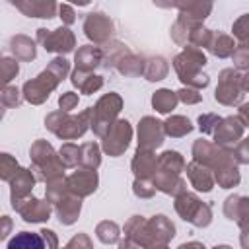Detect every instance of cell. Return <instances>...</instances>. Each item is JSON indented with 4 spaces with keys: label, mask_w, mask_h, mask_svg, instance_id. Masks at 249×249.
I'll return each instance as SVG.
<instances>
[{
    "label": "cell",
    "mask_w": 249,
    "mask_h": 249,
    "mask_svg": "<svg viewBox=\"0 0 249 249\" xmlns=\"http://www.w3.org/2000/svg\"><path fill=\"white\" fill-rule=\"evenodd\" d=\"M68 72V62L64 58H54L49 68L45 72H41L35 80L27 82L23 86V93H25V99L31 101V103H41L49 97V91L54 89V86L66 76Z\"/></svg>",
    "instance_id": "cell-1"
},
{
    "label": "cell",
    "mask_w": 249,
    "mask_h": 249,
    "mask_svg": "<svg viewBox=\"0 0 249 249\" xmlns=\"http://www.w3.org/2000/svg\"><path fill=\"white\" fill-rule=\"evenodd\" d=\"M206 62V58H204V54L200 53V51H196V49H187L183 54H179L177 58H175V62H173V66H175V70H177V74L181 76V82H185V84H191V86H206L208 84V78L202 74H198V66H202Z\"/></svg>",
    "instance_id": "cell-2"
},
{
    "label": "cell",
    "mask_w": 249,
    "mask_h": 249,
    "mask_svg": "<svg viewBox=\"0 0 249 249\" xmlns=\"http://www.w3.org/2000/svg\"><path fill=\"white\" fill-rule=\"evenodd\" d=\"M31 156H33V161H35V171H39L37 179H43V181H51V179H56L60 177V165L56 161V156L53 152V148L47 144V142H37L33 148H31Z\"/></svg>",
    "instance_id": "cell-3"
},
{
    "label": "cell",
    "mask_w": 249,
    "mask_h": 249,
    "mask_svg": "<svg viewBox=\"0 0 249 249\" xmlns=\"http://www.w3.org/2000/svg\"><path fill=\"white\" fill-rule=\"evenodd\" d=\"M119 109H121V97L119 95H115V93H109V95H105V97H101L99 99V103L95 105V109L91 107V115H93V130L99 134V136H103L105 134V130H109L111 128V121H113V117L119 113Z\"/></svg>",
    "instance_id": "cell-4"
},
{
    "label": "cell",
    "mask_w": 249,
    "mask_h": 249,
    "mask_svg": "<svg viewBox=\"0 0 249 249\" xmlns=\"http://www.w3.org/2000/svg\"><path fill=\"white\" fill-rule=\"evenodd\" d=\"M175 208L177 212L185 218V220H191L195 226H206L210 222V208L204 206L196 196L193 195H187L183 193L177 202H175Z\"/></svg>",
    "instance_id": "cell-5"
},
{
    "label": "cell",
    "mask_w": 249,
    "mask_h": 249,
    "mask_svg": "<svg viewBox=\"0 0 249 249\" xmlns=\"http://www.w3.org/2000/svg\"><path fill=\"white\" fill-rule=\"evenodd\" d=\"M39 43L47 49V51H54V53H68L74 47V35L70 33V29L66 27H58L54 31H47V29H39Z\"/></svg>",
    "instance_id": "cell-6"
},
{
    "label": "cell",
    "mask_w": 249,
    "mask_h": 249,
    "mask_svg": "<svg viewBox=\"0 0 249 249\" xmlns=\"http://www.w3.org/2000/svg\"><path fill=\"white\" fill-rule=\"evenodd\" d=\"M128 140H130V126H128V123L126 121H117L107 130L105 140H103V148H105L107 154L119 156L121 152L126 150Z\"/></svg>",
    "instance_id": "cell-7"
},
{
    "label": "cell",
    "mask_w": 249,
    "mask_h": 249,
    "mask_svg": "<svg viewBox=\"0 0 249 249\" xmlns=\"http://www.w3.org/2000/svg\"><path fill=\"white\" fill-rule=\"evenodd\" d=\"M84 31L89 39H93L95 43H101V41H107L111 37L113 23L105 14L93 12V14H88V18L84 21Z\"/></svg>",
    "instance_id": "cell-8"
},
{
    "label": "cell",
    "mask_w": 249,
    "mask_h": 249,
    "mask_svg": "<svg viewBox=\"0 0 249 249\" xmlns=\"http://www.w3.org/2000/svg\"><path fill=\"white\" fill-rule=\"evenodd\" d=\"M140 136V150H152L163 142V128L161 123H158L152 117H144L138 128Z\"/></svg>",
    "instance_id": "cell-9"
},
{
    "label": "cell",
    "mask_w": 249,
    "mask_h": 249,
    "mask_svg": "<svg viewBox=\"0 0 249 249\" xmlns=\"http://www.w3.org/2000/svg\"><path fill=\"white\" fill-rule=\"evenodd\" d=\"M25 222H41V220H47L49 214H51V206H49V200H37V198H27L25 202H18L14 206Z\"/></svg>",
    "instance_id": "cell-10"
},
{
    "label": "cell",
    "mask_w": 249,
    "mask_h": 249,
    "mask_svg": "<svg viewBox=\"0 0 249 249\" xmlns=\"http://www.w3.org/2000/svg\"><path fill=\"white\" fill-rule=\"evenodd\" d=\"M95 185H97V175L95 171H76L70 179H68V189L80 196H86L89 195L91 191H95Z\"/></svg>",
    "instance_id": "cell-11"
},
{
    "label": "cell",
    "mask_w": 249,
    "mask_h": 249,
    "mask_svg": "<svg viewBox=\"0 0 249 249\" xmlns=\"http://www.w3.org/2000/svg\"><path fill=\"white\" fill-rule=\"evenodd\" d=\"M35 179L31 175V171L27 169H18L16 175L12 177V204L19 202L23 196H27V193L31 191Z\"/></svg>",
    "instance_id": "cell-12"
},
{
    "label": "cell",
    "mask_w": 249,
    "mask_h": 249,
    "mask_svg": "<svg viewBox=\"0 0 249 249\" xmlns=\"http://www.w3.org/2000/svg\"><path fill=\"white\" fill-rule=\"evenodd\" d=\"M132 169L140 179L148 177L150 173L156 171V156L150 150H140L138 148V152H136V156L132 160Z\"/></svg>",
    "instance_id": "cell-13"
},
{
    "label": "cell",
    "mask_w": 249,
    "mask_h": 249,
    "mask_svg": "<svg viewBox=\"0 0 249 249\" xmlns=\"http://www.w3.org/2000/svg\"><path fill=\"white\" fill-rule=\"evenodd\" d=\"M101 56H103L101 49L91 47V45L82 47V49L76 53V64H78V68H76V70L86 72V70H89V68L97 66V64L101 62Z\"/></svg>",
    "instance_id": "cell-14"
},
{
    "label": "cell",
    "mask_w": 249,
    "mask_h": 249,
    "mask_svg": "<svg viewBox=\"0 0 249 249\" xmlns=\"http://www.w3.org/2000/svg\"><path fill=\"white\" fill-rule=\"evenodd\" d=\"M8 249H45V241L39 233L19 231L10 239Z\"/></svg>",
    "instance_id": "cell-15"
},
{
    "label": "cell",
    "mask_w": 249,
    "mask_h": 249,
    "mask_svg": "<svg viewBox=\"0 0 249 249\" xmlns=\"http://www.w3.org/2000/svg\"><path fill=\"white\" fill-rule=\"evenodd\" d=\"M23 14L33 18H54V2H14Z\"/></svg>",
    "instance_id": "cell-16"
},
{
    "label": "cell",
    "mask_w": 249,
    "mask_h": 249,
    "mask_svg": "<svg viewBox=\"0 0 249 249\" xmlns=\"http://www.w3.org/2000/svg\"><path fill=\"white\" fill-rule=\"evenodd\" d=\"M56 214L62 224H72L76 220V216L80 214V198L64 196L60 202H56Z\"/></svg>",
    "instance_id": "cell-17"
},
{
    "label": "cell",
    "mask_w": 249,
    "mask_h": 249,
    "mask_svg": "<svg viewBox=\"0 0 249 249\" xmlns=\"http://www.w3.org/2000/svg\"><path fill=\"white\" fill-rule=\"evenodd\" d=\"M72 82H74L84 93H93V91L99 89L101 84H103L99 76H93V74H86V76H84L82 70H76V72L72 74Z\"/></svg>",
    "instance_id": "cell-18"
},
{
    "label": "cell",
    "mask_w": 249,
    "mask_h": 249,
    "mask_svg": "<svg viewBox=\"0 0 249 249\" xmlns=\"http://www.w3.org/2000/svg\"><path fill=\"white\" fill-rule=\"evenodd\" d=\"M187 169H189L187 173H189V177H191V183H193L198 191H210V189H212V179H210V175L206 173L204 167H200V165H196V163H191Z\"/></svg>",
    "instance_id": "cell-19"
},
{
    "label": "cell",
    "mask_w": 249,
    "mask_h": 249,
    "mask_svg": "<svg viewBox=\"0 0 249 249\" xmlns=\"http://www.w3.org/2000/svg\"><path fill=\"white\" fill-rule=\"evenodd\" d=\"M152 103L160 113H169L177 103V95L173 91H169V89H160V91L154 93Z\"/></svg>",
    "instance_id": "cell-20"
},
{
    "label": "cell",
    "mask_w": 249,
    "mask_h": 249,
    "mask_svg": "<svg viewBox=\"0 0 249 249\" xmlns=\"http://www.w3.org/2000/svg\"><path fill=\"white\" fill-rule=\"evenodd\" d=\"M191 128H193L191 123H189V119H185V117H171V119H167V121L163 123V130H165L167 134H171V136H183V134H187Z\"/></svg>",
    "instance_id": "cell-21"
},
{
    "label": "cell",
    "mask_w": 249,
    "mask_h": 249,
    "mask_svg": "<svg viewBox=\"0 0 249 249\" xmlns=\"http://www.w3.org/2000/svg\"><path fill=\"white\" fill-rule=\"evenodd\" d=\"M12 51L19 56V58H33L35 56V47L31 43V39L23 37V35H18L16 39H12Z\"/></svg>",
    "instance_id": "cell-22"
},
{
    "label": "cell",
    "mask_w": 249,
    "mask_h": 249,
    "mask_svg": "<svg viewBox=\"0 0 249 249\" xmlns=\"http://www.w3.org/2000/svg\"><path fill=\"white\" fill-rule=\"evenodd\" d=\"M80 161L88 167H97L99 165V150L95 144L88 142L80 148Z\"/></svg>",
    "instance_id": "cell-23"
},
{
    "label": "cell",
    "mask_w": 249,
    "mask_h": 249,
    "mask_svg": "<svg viewBox=\"0 0 249 249\" xmlns=\"http://www.w3.org/2000/svg\"><path fill=\"white\" fill-rule=\"evenodd\" d=\"M18 74V62L12 58H0V88H4Z\"/></svg>",
    "instance_id": "cell-24"
},
{
    "label": "cell",
    "mask_w": 249,
    "mask_h": 249,
    "mask_svg": "<svg viewBox=\"0 0 249 249\" xmlns=\"http://www.w3.org/2000/svg\"><path fill=\"white\" fill-rule=\"evenodd\" d=\"M165 72H167V66H165V62L161 58H152L146 64V70H144L148 80H161L165 76Z\"/></svg>",
    "instance_id": "cell-25"
},
{
    "label": "cell",
    "mask_w": 249,
    "mask_h": 249,
    "mask_svg": "<svg viewBox=\"0 0 249 249\" xmlns=\"http://www.w3.org/2000/svg\"><path fill=\"white\" fill-rule=\"evenodd\" d=\"M97 237L103 243H113L119 237V228L113 222H103V224L97 226Z\"/></svg>",
    "instance_id": "cell-26"
},
{
    "label": "cell",
    "mask_w": 249,
    "mask_h": 249,
    "mask_svg": "<svg viewBox=\"0 0 249 249\" xmlns=\"http://www.w3.org/2000/svg\"><path fill=\"white\" fill-rule=\"evenodd\" d=\"M60 161L62 165H76L80 161V148L74 144H64L60 148Z\"/></svg>",
    "instance_id": "cell-27"
},
{
    "label": "cell",
    "mask_w": 249,
    "mask_h": 249,
    "mask_svg": "<svg viewBox=\"0 0 249 249\" xmlns=\"http://www.w3.org/2000/svg\"><path fill=\"white\" fill-rule=\"evenodd\" d=\"M18 171V163L10 154H0V179H12Z\"/></svg>",
    "instance_id": "cell-28"
},
{
    "label": "cell",
    "mask_w": 249,
    "mask_h": 249,
    "mask_svg": "<svg viewBox=\"0 0 249 249\" xmlns=\"http://www.w3.org/2000/svg\"><path fill=\"white\" fill-rule=\"evenodd\" d=\"M19 101H21L19 91L16 88H6V91L2 93V103L8 107H16V105H19Z\"/></svg>",
    "instance_id": "cell-29"
},
{
    "label": "cell",
    "mask_w": 249,
    "mask_h": 249,
    "mask_svg": "<svg viewBox=\"0 0 249 249\" xmlns=\"http://www.w3.org/2000/svg\"><path fill=\"white\" fill-rule=\"evenodd\" d=\"M58 103H60V107H62L64 111H70V109H74V105L78 103V95L72 93V91H66V93L60 95Z\"/></svg>",
    "instance_id": "cell-30"
},
{
    "label": "cell",
    "mask_w": 249,
    "mask_h": 249,
    "mask_svg": "<svg viewBox=\"0 0 249 249\" xmlns=\"http://www.w3.org/2000/svg\"><path fill=\"white\" fill-rule=\"evenodd\" d=\"M181 101H185V103H196V101H200V95L196 93V91H193V89H181V91H177L175 93Z\"/></svg>",
    "instance_id": "cell-31"
},
{
    "label": "cell",
    "mask_w": 249,
    "mask_h": 249,
    "mask_svg": "<svg viewBox=\"0 0 249 249\" xmlns=\"http://www.w3.org/2000/svg\"><path fill=\"white\" fill-rule=\"evenodd\" d=\"M41 237H43V241H45V245L49 249H56L58 247V241H56V237H54V233L51 230H41Z\"/></svg>",
    "instance_id": "cell-32"
},
{
    "label": "cell",
    "mask_w": 249,
    "mask_h": 249,
    "mask_svg": "<svg viewBox=\"0 0 249 249\" xmlns=\"http://www.w3.org/2000/svg\"><path fill=\"white\" fill-rule=\"evenodd\" d=\"M58 10H60V18L64 19V23H72V21H74V10H72V6L60 4Z\"/></svg>",
    "instance_id": "cell-33"
},
{
    "label": "cell",
    "mask_w": 249,
    "mask_h": 249,
    "mask_svg": "<svg viewBox=\"0 0 249 249\" xmlns=\"http://www.w3.org/2000/svg\"><path fill=\"white\" fill-rule=\"evenodd\" d=\"M10 230H12V222H10V218H8V216H2V218H0V239H4V237L8 235Z\"/></svg>",
    "instance_id": "cell-34"
},
{
    "label": "cell",
    "mask_w": 249,
    "mask_h": 249,
    "mask_svg": "<svg viewBox=\"0 0 249 249\" xmlns=\"http://www.w3.org/2000/svg\"><path fill=\"white\" fill-rule=\"evenodd\" d=\"M119 247L121 249H136V243H132V239H126V241H121Z\"/></svg>",
    "instance_id": "cell-35"
},
{
    "label": "cell",
    "mask_w": 249,
    "mask_h": 249,
    "mask_svg": "<svg viewBox=\"0 0 249 249\" xmlns=\"http://www.w3.org/2000/svg\"><path fill=\"white\" fill-rule=\"evenodd\" d=\"M179 249H204V245H200V243H185V245H181Z\"/></svg>",
    "instance_id": "cell-36"
},
{
    "label": "cell",
    "mask_w": 249,
    "mask_h": 249,
    "mask_svg": "<svg viewBox=\"0 0 249 249\" xmlns=\"http://www.w3.org/2000/svg\"><path fill=\"white\" fill-rule=\"evenodd\" d=\"M152 249H167V247H165V245H161V247H158V245H156V247H152Z\"/></svg>",
    "instance_id": "cell-37"
},
{
    "label": "cell",
    "mask_w": 249,
    "mask_h": 249,
    "mask_svg": "<svg viewBox=\"0 0 249 249\" xmlns=\"http://www.w3.org/2000/svg\"><path fill=\"white\" fill-rule=\"evenodd\" d=\"M2 115H4V107L0 105V119H2Z\"/></svg>",
    "instance_id": "cell-38"
},
{
    "label": "cell",
    "mask_w": 249,
    "mask_h": 249,
    "mask_svg": "<svg viewBox=\"0 0 249 249\" xmlns=\"http://www.w3.org/2000/svg\"><path fill=\"white\" fill-rule=\"evenodd\" d=\"M214 249H230V247H226V245H224V247H214Z\"/></svg>",
    "instance_id": "cell-39"
}]
</instances>
